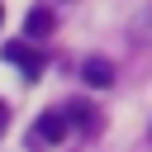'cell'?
<instances>
[{
	"label": "cell",
	"mask_w": 152,
	"mask_h": 152,
	"mask_svg": "<svg viewBox=\"0 0 152 152\" xmlns=\"http://www.w3.org/2000/svg\"><path fill=\"white\" fill-rule=\"evenodd\" d=\"M66 128H71V124H66V114H62V109H48V114H38V124H33L28 142H33V147H38V142H62V138H66Z\"/></svg>",
	"instance_id": "1"
},
{
	"label": "cell",
	"mask_w": 152,
	"mask_h": 152,
	"mask_svg": "<svg viewBox=\"0 0 152 152\" xmlns=\"http://www.w3.org/2000/svg\"><path fill=\"white\" fill-rule=\"evenodd\" d=\"M0 57H5V62H14L28 81H38V71H43V57H38L28 43H5V48H0Z\"/></svg>",
	"instance_id": "2"
},
{
	"label": "cell",
	"mask_w": 152,
	"mask_h": 152,
	"mask_svg": "<svg viewBox=\"0 0 152 152\" xmlns=\"http://www.w3.org/2000/svg\"><path fill=\"white\" fill-rule=\"evenodd\" d=\"M81 81L95 86V90L114 86V62H109V57H86V62H81Z\"/></svg>",
	"instance_id": "3"
},
{
	"label": "cell",
	"mask_w": 152,
	"mask_h": 152,
	"mask_svg": "<svg viewBox=\"0 0 152 152\" xmlns=\"http://www.w3.org/2000/svg\"><path fill=\"white\" fill-rule=\"evenodd\" d=\"M128 38H133V43H152V5L133 14V24H128Z\"/></svg>",
	"instance_id": "4"
},
{
	"label": "cell",
	"mask_w": 152,
	"mask_h": 152,
	"mask_svg": "<svg viewBox=\"0 0 152 152\" xmlns=\"http://www.w3.org/2000/svg\"><path fill=\"white\" fill-rule=\"evenodd\" d=\"M52 28V10H28V19H24V33L28 38H43Z\"/></svg>",
	"instance_id": "5"
},
{
	"label": "cell",
	"mask_w": 152,
	"mask_h": 152,
	"mask_svg": "<svg viewBox=\"0 0 152 152\" xmlns=\"http://www.w3.org/2000/svg\"><path fill=\"white\" fill-rule=\"evenodd\" d=\"M10 128V109H5V100H0V133Z\"/></svg>",
	"instance_id": "6"
},
{
	"label": "cell",
	"mask_w": 152,
	"mask_h": 152,
	"mask_svg": "<svg viewBox=\"0 0 152 152\" xmlns=\"http://www.w3.org/2000/svg\"><path fill=\"white\" fill-rule=\"evenodd\" d=\"M0 24H5V5H0Z\"/></svg>",
	"instance_id": "7"
}]
</instances>
